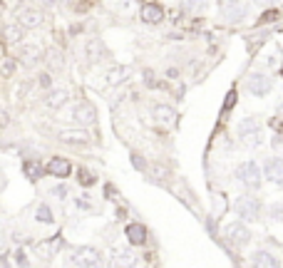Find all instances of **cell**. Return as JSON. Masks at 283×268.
Listing matches in <instances>:
<instances>
[{
	"label": "cell",
	"mask_w": 283,
	"mask_h": 268,
	"mask_svg": "<svg viewBox=\"0 0 283 268\" xmlns=\"http://www.w3.org/2000/svg\"><path fill=\"white\" fill-rule=\"evenodd\" d=\"M246 87H249V92L254 97H263V95L271 92V80L266 77V74H261V72H254L249 77V82H246Z\"/></svg>",
	"instance_id": "5b68a950"
},
{
	"label": "cell",
	"mask_w": 283,
	"mask_h": 268,
	"mask_svg": "<svg viewBox=\"0 0 283 268\" xmlns=\"http://www.w3.org/2000/svg\"><path fill=\"white\" fill-rule=\"evenodd\" d=\"M5 37H8V40H10V43H15V40H18V37H20V32H18V30H15L13 25H8V27H5Z\"/></svg>",
	"instance_id": "603a6c76"
},
{
	"label": "cell",
	"mask_w": 283,
	"mask_h": 268,
	"mask_svg": "<svg viewBox=\"0 0 283 268\" xmlns=\"http://www.w3.org/2000/svg\"><path fill=\"white\" fill-rule=\"evenodd\" d=\"M87 52H90V60H100V52H102L100 40H90L87 43Z\"/></svg>",
	"instance_id": "7402d4cb"
},
{
	"label": "cell",
	"mask_w": 283,
	"mask_h": 268,
	"mask_svg": "<svg viewBox=\"0 0 283 268\" xmlns=\"http://www.w3.org/2000/svg\"><path fill=\"white\" fill-rule=\"evenodd\" d=\"M154 117H156V122L172 127L174 120H177V112H174L172 107H167V104H159V107H154Z\"/></svg>",
	"instance_id": "30bf717a"
},
{
	"label": "cell",
	"mask_w": 283,
	"mask_h": 268,
	"mask_svg": "<svg viewBox=\"0 0 283 268\" xmlns=\"http://www.w3.org/2000/svg\"><path fill=\"white\" fill-rule=\"evenodd\" d=\"M201 5H204V0H184V8L189 10H199Z\"/></svg>",
	"instance_id": "cb8c5ba5"
},
{
	"label": "cell",
	"mask_w": 283,
	"mask_h": 268,
	"mask_svg": "<svg viewBox=\"0 0 283 268\" xmlns=\"http://www.w3.org/2000/svg\"><path fill=\"white\" fill-rule=\"evenodd\" d=\"M236 132H238V137H241V139L258 137V132H261V124H258V120H256V117H244V120L238 122Z\"/></svg>",
	"instance_id": "8992f818"
},
{
	"label": "cell",
	"mask_w": 283,
	"mask_h": 268,
	"mask_svg": "<svg viewBox=\"0 0 283 268\" xmlns=\"http://www.w3.org/2000/svg\"><path fill=\"white\" fill-rule=\"evenodd\" d=\"M226 239L233 244V246H246L249 241H251V231L244 226V223H229L226 226Z\"/></svg>",
	"instance_id": "277c9868"
},
{
	"label": "cell",
	"mask_w": 283,
	"mask_h": 268,
	"mask_svg": "<svg viewBox=\"0 0 283 268\" xmlns=\"http://www.w3.org/2000/svg\"><path fill=\"white\" fill-rule=\"evenodd\" d=\"M233 209H236V214L244 219V221H254V219H258V214H261V204H258L254 196H238L236 204H233Z\"/></svg>",
	"instance_id": "7a4b0ae2"
},
{
	"label": "cell",
	"mask_w": 283,
	"mask_h": 268,
	"mask_svg": "<svg viewBox=\"0 0 283 268\" xmlns=\"http://www.w3.org/2000/svg\"><path fill=\"white\" fill-rule=\"evenodd\" d=\"M236 179L244 186H249V189H256L261 184V171H258V167L254 162H244V164L236 167Z\"/></svg>",
	"instance_id": "6da1fadb"
},
{
	"label": "cell",
	"mask_w": 283,
	"mask_h": 268,
	"mask_svg": "<svg viewBox=\"0 0 283 268\" xmlns=\"http://www.w3.org/2000/svg\"><path fill=\"white\" fill-rule=\"evenodd\" d=\"M23 171H25V176H27V179H40V174H43V167H40V162L27 159V162L23 164Z\"/></svg>",
	"instance_id": "d6986e66"
},
{
	"label": "cell",
	"mask_w": 283,
	"mask_h": 268,
	"mask_svg": "<svg viewBox=\"0 0 283 268\" xmlns=\"http://www.w3.org/2000/svg\"><path fill=\"white\" fill-rule=\"evenodd\" d=\"M161 18H164V13H161V8L159 5H144L142 8V20L144 23H149V25H154V23H161Z\"/></svg>",
	"instance_id": "2e32d148"
},
{
	"label": "cell",
	"mask_w": 283,
	"mask_h": 268,
	"mask_svg": "<svg viewBox=\"0 0 283 268\" xmlns=\"http://www.w3.org/2000/svg\"><path fill=\"white\" fill-rule=\"evenodd\" d=\"M273 20H278V10H266L261 18V23H273Z\"/></svg>",
	"instance_id": "d4e9b609"
},
{
	"label": "cell",
	"mask_w": 283,
	"mask_h": 268,
	"mask_svg": "<svg viewBox=\"0 0 283 268\" xmlns=\"http://www.w3.org/2000/svg\"><path fill=\"white\" fill-rule=\"evenodd\" d=\"M60 142H65V144H87V142H90V134L82 132V129H75V132H60Z\"/></svg>",
	"instance_id": "4fadbf2b"
},
{
	"label": "cell",
	"mask_w": 283,
	"mask_h": 268,
	"mask_svg": "<svg viewBox=\"0 0 283 268\" xmlns=\"http://www.w3.org/2000/svg\"><path fill=\"white\" fill-rule=\"evenodd\" d=\"M40 57H43V50H40L37 45H20V52H18V60L27 67H32Z\"/></svg>",
	"instance_id": "52a82bcc"
},
{
	"label": "cell",
	"mask_w": 283,
	"mask_h": 268,
	"mask_svg": "<svg viewBox=\"0 0 283 268\" xmlns=\"http://www.w3.org/2000/svg\"><path fill=\"white\" fill-rule=\"evenodd\" d=\"M10 72H13V60L5 62V74H10Z\"/></svg>",
	"instance_id": "4dcf8cb0"
},
{
	"label": "cell",
	"mask_w": 283,
	"mask_h": 268,
	"mask_svg": "<svg viewBox=\"0 0 283 268\" xmlns=\"http://www.w3.org/2000/svg\"><path fill=\"white\" fill-rule=\"evenodd\" d=\"M97 117V112L90 102H77L72 109H70V117L67 120H75L77 124H92Z\"/></svg>",
	"instance_id": "3957f363"
},
{
	"label": "cell",
	"mask_w": 283,
	"mask_h": 268,
	"mask_svg": "<svg viewBox=\"0 0 283 268\" xmlns=\"http://www.w3.org/2000/svg\"><path fill=\"white\" fill-rule=\"evenodd\" d=\"M35 219H37V221H43V223H52V221H55L52 211H50L45 204H40V206L35 209Z\"/></svg>",
	"instance_id": "ffe728a7"
},
{
	"label": "cell",
	"mask_w": 283,
	"mask_h": 268,
	"mask_svg": "<svg viewBox=\"0 0 283 268\" xmlns=\"http://www.w3.org/2000/svg\"><path fill=\"white\" fill-rule=\"evenodd\" d=\"M266 176L273 184H283V159L281 157H273L266 162Z\"/></svg>",
	"instance_id": "ba28073f"
},
{
	"label": "cell",
	"mask_w": 283,
	"mask_h": 268,
	"mask_svg": "<svg viewBox=\"0 0 283 268\" xmlns=\"http://www.w3.org/2000/svg\"><path fill=\"white\" fill-rule=\"evenodd\" d=\"M127 239H129V244H134V246H142L144 241H147V228L144 226H139V223H132V226H127Z\"/></svg>",
	"instance_id": "7c38bea8"
},
{
	"label": "cell",
	"mask_w": 283,
	"mask_h": 268,
	"mask_svg": "<svg viewBox=\"0 0 283 268\" xmlns=\"http://www.w3.org/2000/svg\"><path fill=\"white\" fill-rule=\"evenodd\" d=\"M70 169H72V167H70V162H67V159H60V157H55V159L48 164V171H50L52 176H60V179H62V176H67V174H70Z\"/></svg>",
	"instance_id": "5bb4252c"
},
{
	"label": "cell",
	"mask_w": 283,
	"mask_h": 268,
	"mask_svg": "<svg viewBox=\"0 0 283 268\" xmlns=\"http://www.w3.org/2000/svg\"><path fill=\"white\" fill-rule=\"evenodd\" d=\"M55 3H57V0H43V5H48V8H52Z\"/></svg>",
	"instance_id": "d6a6232c"
},
{
	"label": "cell",
	"mask_w": 283,
	"mask_h": 268,
	"mask_svg": "<svg viewBox=\"0 0 283 268\" xmlns=\"http://www.w3.org/2000/svg\"><path fill=\"white\" fill-rule=\"evenodd\" d=\"M75 261H77V263H82V266H100V263H102L100 251H95V248H90V246H82V248H79Z\"/></svg>",
	"instance_id": "9c48e42d"
},
{
	"label": "cell",
	"mask_w": 283,
	"mask_h": 268,
	"mask_svg": "<svg viewBox=\"0 0 283 268\" xmlns=\"http://www.w3.org/2000/svg\"><path fill=\"white\" fill-rule=\"evenodd\" d=\"M271 216L281 221V219H283V204H273V206H271Z\"/></svg>",
	"instance_id": "484cf974"
},
{
	"label": "cell",
	"mask_w": 283,
	"mask_h": 268,
	"mask_svg": "<svg viewBox=\"0 0 283 268\" xmlns=\"http://www.w3.org/2000/svg\"><path fill=\"white\" fill-rule=\"evenodd\" d=\"M40 85H43V87H50V74H40Z\"/></svg>",
	"instance_id": "f546056e"
},
{
	"label": "cell",
	"mask_w": 283,
	"mask_h": 268,
	"mask_svg": "<svg viewBox=\"0 0 283 268\" xmlns=\"http://www.w3.org/2000/svg\"><path fill=\"white\" fill-rule=\"evenodd\" d=\"M65 102H67V92H65V90H55V92H50V95L45 97V104H48L50 109H60Z\"/></svg>",
	"instance_id": "e0dca14e"
},
{
	"label": "cell",
	"mask_w": 283,
	"mask_h": 268,
	"mask_svg": "<svg viewBox=\"0 0 283 268\" xmlns=\"http://www.w3.org/2000/svg\"><path fill=\"white\" fill-rule=\"evenodd\" d=\"M127 67H119V70H112L109 72V85H117V82H122V80H127Z\"/></svg>",
	"instance_id": "44dd1931"
},
{
	"label": "cell",
	"mask_w": 283,
	"mask_h": 268,
	"mask_svg": "<svg viewBox=\"0 0 283 268\" xmlns=\"http://www.w3.org/2000/svg\"><path fill=\"white\" fill-rule=\"evenodd\" d=\"M18 23L23 27H40V23H43V15H40L37 10H25L18 15Z\"/></svg>",
	"instance_id": "9a60e30c"
},
{
	"label": "cell",
	"mask_w": 283,
	"mask_h": 268,
	"mask_svg": "<svg viewBox=\"0 0 283 268\" xmlns=\"http://www.w3.org/2000/svg\"><path fill=\"white\" fill-rule=\"evenodd\" d=\"M132 164H134L137 169H144V159H142V157H137V154L132 157Z\"/></svg>",
	"instance_id": "f1b7e54d"
},
{
	"label": "cell",
	"mask_w": 283,
	"mask_h": 268,
	"mask_svg": "<svg viewBox=\"0 0 283 268\" xmlns=\"http://www.w3.org/2000/svg\"><path fill=\"white\" fill-rule=\"evenodd\" d=\"M256 3H263V5H273V3H278V0H256Z\"/></svg>",
	"instance_id": "1f68e13d"
},
{
	"label": "cell",
	"mask_w": 283,
	"mask_h": 268,
	"mask_svg": "<svg viewBox=\"0 0 283 268\" xmlns=\"http://www.w3.org/2000/svg\"><path fill=\"white\" fill-rule=\"evenodd\" d=\"M246 13H249V8H246L244 3H231V5H226V8H224V18H226V20H231V23L244 20V18H246Z\"/></svg>",
	"instance_id": "8fae6325"
},
{
	"label": "cell",
	"mask_w": 283,
	"mask_h": 268,
	"mask_svg": "<svg viewBox=\"0 0 283 268\" xmlns=\"http://www.w3.org/2000/svg\"><path fill=\"white\" fill-rule=\"evenodd\" d=\"M52 194H55L57 199H65V196H67V189H65V186H55V189H52Z\"/></svg>",
	"instance_id": "83f0119b"
},
{
	"label": "cell",
	"mask_w": 283,
	"mask_h": 268,
	"mask_svg": "<svg viewBox=\"0 0 283 268\" xmlns=\"http://www.w3.org/2000/svg\"><path fill=\"white\" fill-rule=\"evenodd\" d=\"M79 176H82V184H85V186H90V184H95V176H92L90 171H85V169H82V171H79Z\"/></svg>",
	"instance_id": "4316f807"
},
{
	"label": "cell",
	"mask_w": 283,
	"mask_h": 268,
	"mask_svg": "<svg viewBox=\"0 0 283 268\" xmlns=\"http://www.w3.org/2000/svg\"><path fill=\"white\" fill-rule=\"evenodd\" d=\"M251 261H254V266H268V268H276V266H278V258H273L268 251H256Z\"/></svg>",
	"instance_id": "ac0fdd59"
}]
</instances>
